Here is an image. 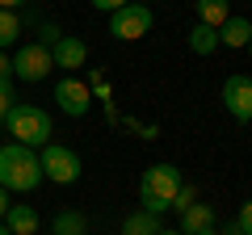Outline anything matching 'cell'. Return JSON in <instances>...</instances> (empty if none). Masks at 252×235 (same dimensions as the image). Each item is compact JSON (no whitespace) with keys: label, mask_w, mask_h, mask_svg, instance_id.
<instances>
[{"label":"cell","mask_w":252,"mask_h":235,"mask_svg":"<svg viewBox=\"0 0 252 235\" xmlns=\"http://www.w3.org/2000/svg\"><path fill=\"white\" fill-rule=\"evenodd\" d=\"M38 181H42V164H38L34 147H21V143L0 147V189L30 193V189H38Z\"/></svg>","instance_id":"6da1fadb"},{"label":"cell","mask_w":252,"mask_h":235,"mask_svg":"<svg viewBox=\"0 0 252 235\" xmlns=\"http://www.w3.org/2000/svg\"><path fill=\"white\" fill-rule=\"evenodd\" d=\"M4 126H9V135H13V143H21V147H46L51 143V135H55V122H51V114H46L42 105H34V101H17V105L9 109V118H4Z\"/></svg>","instance_id":"7a4b0ae2"},{"label":"cell","mask_w":252,"mask_h":235,"mask_svg":"<svg viewBox=\"0 0 252 235\" xmlns=\"http://www.w3.org/2000/svg\"><path fill=\"white\" fill-rule=\"evenodd\" d=\"M181 168L177 164H152V168L143 172V181H139V202H143V210H152V214H164V210L172 206V198H177L181 189Z\"/></svg>","instance_id":"3957f363"},{"label":"cell","mask_w":252,"mask_h":235,"mask_svg":"<svg viewBox=\"0 0 252 235\" xmlns=\"http://www.w3.org/2000/svg\"><path fill=\"white\" fill-rule=\"evenodd\" d=\"M38 164H42V176L55 181V185H72V181H80V172H84L80 155L72 147H63V143H46L42 155H38Z\"/></svg>","instance_id":"277c9868"},{"label":"cell","mask_w":252,"mask_h":235,"mask_svg":"<svg viewBox=\"0 0 252 235\" xmlns=\"http://www.w3.org/2000/svg\"><path fill=\"white\" fill-rule=\"evenodd\" d=\"M51 72H55L51 46H42V42H21L17 46V55H13V76H17V80L38 84V80H46Z\"/></svg>","instance_id":"5b68a950"},{"label":"cell","mask_w":252,"mask_h":235,"mask_svg":"<svg viewBox=\"0 0 252 235\" xmlns=\"http://www.w3.org/2000/svg\"><path fill=\"white\" fill-rule=\"evenodd\" d=\"M152 26H156V17H152V9L147 4H122L118 13H109V34L118 38V42H135V38H143V34H152Z\"/></svg>","instance_id":"8992f818"},{"label":"cell","mask_w":252,"mask_h":235,"mask_svg":"<svg viewBox=\"0 0 252 235\" xmlns=\"http://www.w3.org/2000/svg\"><path fill=\"white\" fill-rule=\"evenodd\" d=\"M223 109L231 114V122H240V126L252 122V76L235 72V76L223 80Z\"/></svg>","instance_id":"52a82bcc"},{"label":"cell","mask_w":252,"mask_h":235,"mask_svg":"<svg viewBox=\"0 0 252 235\" xmlns=\"http://www.w3.org/2000/svg\"><path fill=\"white\" fill-rule=\"evenodd\" d=\"M55 101H59L63 114L84 118L93 109V88H89V80H80V76H63V80L55 84Z\"/></svg>","instance_id":"ba28073f"},{"label":"cell","mask_w":252,"mask_h":235,"mask_svg":"<svg viewBox=\"0 0 252 235\" xmlns=\"http://www.w3.org/2000/svg\"><path fill=\"white\" fill-rule=\"evenodd\" d=\"M51 59H55V67H63V72H80L84 63H89V42L84 38H76V34H63L59 42L51 46Z\"/></svg>","instance_id":"9c48e42d"},{"label":"cell","mask_w":252,"mask_h":235,"mask_svg":"<svg viewBox=\"0 0 252 235\" xmlns=\"http://www.w3.org/2000/svg\"><path fill=\"white\" fill-rule=\"evenodd\" d=\"M210 227H215V206L210 202H193V206L181 210V227H177L181 235H202Z\"/></svg>","instance_id":"30bf717a"},{"label":"cell","mask_w":252,"mask_h":235,"mask_svg":"<svg viewBox=\"0 0 252 235\" xmlns=\"http://www.w3.org/2000/svg\"><path fill=\"white\" fill-rule=\"evenodd\" d=\"M4 227H9L13 235H38V210L26 206V202H13V206L4 210Z\"/></svg>","instance_id":"8fae6325"},{"label":"cell","mask_w":252,"mask_h":235,"mask_svg":"<svg viewBox=\"0 0 252 235\" xmlns=\"http://www.w3.org/2000/svg\"><path fill=\"white\" fill-rule=\"evenodd\" d=\"M219 42L231 46V51H244V46L252 42V21L248 17H227L223 26H219Z\"/></svg>","instance_id":"7c38bea8"},{"label":"cell","mask_w":252,"mask_h":235,"mask_svg":"<svg viewBox=\"0 0 252 235\" xmlns=\"http://www.w3.org/2000/svg\"><path fill=\"white\" fill-rule=\"evenodd\" d=\"M160 231H164V223L152 210H135V214L122 223V235H160Z\"/></svg>","instance_id":"4fadbf2b"},{"label":"cell","mask_w":252,"mask_h":235,"mask_svg":"<svg viewBox=\"0 0 252 235\" xmlns=\"http://www.w3.org/2000/svg\"><path fill=\"white\" fill-rule=\"evenodd\" d=\"M198 4V21L210 29H219L227 17H231V0H193Z\"/></svg>","instance_id":"5bb4252c"},{"label":"cell","mask_w":252,"mask_h":235,"mask_svg":"<svg viewBox=\"0 0 252 235\" xmlns=\"http://www.w3.org/2000/svg\"><path fill=\"white\" fill-rule=\"evenodd\" d=\"M219 46H223V42H219V29L202 26V21L189 29V51H193V55H202V59H206V55H215Z\"/></svg>","instance_id":"9a60e30c"},{"label":"cell","mask_w":252,"mask_h":235,"mask_svg":"<svg viewBox=\"0 0 252 235\" xmlns=\"http://www.w3.org/2000/svg\"><path fill=\"white\" fill-rule=\"evenodd\" d=\"M84 231H89V218L80 210H59L51 223V235H84Z\"/></svg>","instance_id":"2e32d148"},{"label":"cell","mask_w":252,"mask_h":235,"mask_svg":"<svg viewBox=\"0 0 252 235\" xmlns=\"http://www.w3.org/2000/svg\"><path fill=\"white\" fill-rule=\"evenodd\" d=\"M17 38H21V17L13 9H0V51H9Z\"/></svg>","instance_id":"e0dca14e"},{"label":"cell","mask_w":252,"mask_h":235,"mask_svg":"<svg viewBox=\"0 0 252 235\" xmlns=\"http://www.w3.org/2000/svg\"><path fill=\"white\" fill-rule=\"evenodd\" d=\"M13 105H17V97H13V80H0V126H4V118H9Z\"/></svg>","instance_id":"ac0fdd59"},{"label":"cell","mask_w":252,"mask_h":235,"mask_svg":"<svg viewBox=\"0 0 252 235\" xmlns=\"http://www.w3.org/2000/svg\"><path fill=\"white\" fill-rule=\"evenodd\" d=\"M193 202H198V189H193V185H181V189H177V198H172V206H177V210H185V206H193Z\"/></svg>","instance_id":"d6986e66"},{"label":"cell","mask_w":252,"mask_h":235,"mask_svg":"<svg viewBox=\"0 0 252 235\" xmlns=\"http://www.w3.org/2000/svg\"><path fill=\"white\" fill-rule=\"evenodd\" d=\"M235 227H240V235H252V202H244L240 214H235Z\"/></svg>","instance_id":"ffe728a7"},{"label":"cell","mask_w":252,"mask_h":235,"mask_svg":"<svg viewBox=\"0 0 252 235\" xmlns=\"http://www.w3.org/2000/svg\"><path fill=\"white\" fill-rule=\"evenodd\" d=\"M93 9H101V13H118L122 4H130V0H89Z\"/></svg>","instance_id":"44dd1931"},{"label":"cell","mask_w":252,"mask_h":235,"mask_svg":"<svg viewBox=\"0 0 252 235\" xmlns=\"http://www.w3.org/2000/svg\"><path fill=\"white\" fill-rule=\"evenodd\" d=\"M0 80H13V59L0 51Z\"/></svg>","instance_id":"7402d4cb"},{"label":"cell","mask_w":252,"mask_h":235,"mask_svg":"<svg viewBox=\"0 0 252 235\" xmlns=\"http://www.w3.org/2000/svg\"><path fill=\"white\" fill-rule=\"evenodd\" d=\"M4 210H9V189H0V218H4Z\"/></svg>","instance_id":"603a6c76"},{"label":"cell","mask_w":252,"mask_h":235,"mask_svg":"<svg viewBox=\"0 0 252 235\" xmlns=\"http://www.w3.org/2000/svg\"><path fill=\"white\" fill-rule=\"evenodd\" d=\"M26 0H0V9H21Z\"/></svg>","instance_id":"cb8c5ba5"},{"label":"cell","mask_w":252,"mask_h":235,"mask_svg":"<svg viewBox=\"0 0 252 235\" xmlns=\"http://www.w3.org/2000/svg\"><path fill=\"white\" fill-rule=\"evenodd\" d=\"M0 235H13V231H9V227H4V223H0Z\"/></svg>","instance_id":"d4e9b609"},{"label":"cell","mask_w":252,"mask_h":235,"mask_svg":"<svg viewBox=\"0 0 252 235\" xmlns=\"http://www.w3.org/2000/svg\"><path fill=\"white\" fill-rule=\"evenodd\" d=\"M160 235H181V231H168V227H164V231H160Z\"/></svg>","instance_id":"484cf974"},{"label":"cell","mask_w":252,"mask_h":235,"mask_svg":"<svg viewBox=\"0 0 252 235\" xmlns=\"http://www.w3.org/2000/svg\"><path fill=\"white\" fill-rule=\"evenodd\" d=\"M202 235H219V231H215V227H210V231H202Z\"/></svg>","instance_id":"4316f807"},{"label":"cell","mask_w":252,"mask_h":235,"mask_svg":"<svg viewBox=\"0 0 252 235\" xmlns=\"http://www.w3.org/2000/svg\"><path fill=\"white\" fill-rule=\"evenodd\" d=\"M248 55H252V42H248Z\"/></svg>","instance_id":"83f0119b"}]
</instances>
